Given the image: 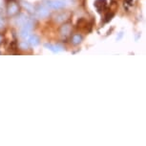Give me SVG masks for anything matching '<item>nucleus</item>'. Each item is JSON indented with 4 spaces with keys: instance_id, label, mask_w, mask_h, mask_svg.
Wrapping results in <instances>:
<instances>
[{
    "instance_id": "nucleus-1",
    "label": "nucleus",
    "mask_w": 146,
    "mask_h": 146,
    "mask_svg": "<svg viewBox=\"0 0 146 146\" xmlns=\"http://www.w3.org/2000/svg\"><path fill=\"white\" fill-rule=\"evenodd\" d=\"M33 27H34V23L31 20L26 21L25 23L22 25L21 31H20V35L22 37H28L29 35L31 34Z\"/></svg>"
},
{
    "instance_id": "nucleus-2",
    "label": "nucleus",
    "mask_w": 146,
    "mask_h": 146,
    "mask_svg": "<svg viewBox=\"0 0 146 146\" xmlns=\"http://www.w3.org/2000/svg\"><path fill=\"white\" fill-rule=\"evenodd\" d=\"M46 5L50 8V9L60 10L65 7L66 3H65L64 0H48Z\"/></svg>"
},
{
    "instance_id": "nucleus-3",
    "label": "nucleus",
    "mask_w": 146,
    "mask_h": 146,
    "mask_svg": "<svg viewBox=\"0 0 146 146\" xmlns=\"http://www.w3.org/2000/svg\"><path fill=\"white\" fill-rule=\"evenodd\" d=\"M19 12V6L15 2H11L7 7V13L10 16H15Z\"/></svg>"
},
{
    "instance_id": "nucleus-4",
    "label": "nucleus",
    "mask_w": 146,
    "mask_h": 146,
    "mask_svg": "<svg viewBox=\"0 0 146 146\" xmlns=\"http://www.w3.org/2000/svg\"><path fill=\"white\" fill-rule=\"evenodd\" d=\"M71 32H72V25L69 23L63 24L59 29V34L61 35L62 36H68V35L71 34Z\"/></svg>"
},
{
    "instance_id": "nucleus-5",
    "label": "nucleus",
    "mask_w": 146,
    "mask_h": 146,
    "mask_svg": "<svg viewBox=\"0 0 146 146\" xmlns=\"http://www.w3.org/2000/svg\"><path fill=\"white\" fill-rule=\"evenodd\" d=\"M95 7L98 12H102L106 9L107 7V0H96L95 2Z\"/></svg>"
},
{
    "instance_id": "nucleus-6",
    "label": "nucleus",
    "mask_w": 146,
    "mask_h": 146,
    "mask_svg": "<svg viewBox=\"0 0 146 146\" xmlns=\"http://www.w3.org/2000/svg\"><path fill=\"white\" fill-rule=\"evenodd\" d=\"M37 15L41 18H45L49 15V10L44 6H39L36 9Z\"/></svg>"
},
{
    "instance_id": "nucleus-7",
    "label": "nucleus",
    "mask_w": 146,
    "mask_h": 146,
    "mask_svg": "<svg viewBox=\"0 0 146 146\" xmlns=\"http://www.w3.org/2000/svg\"><path fill=\"white\" fill-rule=\"evenodd\" d=\"M40 42V38L37 36L36 35H31V36L29 37V39H28V43L30 44V45H32V46H36L38 45Z\"/></svg>"
},
{
    "instance_id": "nucleus-8",
    "label": "nucleus",
    "mask_w": 146,
    "mask_h": 146,
    "mask_svg": "<svg viewBox=\"0 0 146 146\" xmlns=\"http://www.w3.org/2000/svg\"><path fill=\"white\" fill-rule=\"evenodd\" d=\"M69 15H70L68 13H60L56 15V20L57 22H64L69 18Z\"/></svg>"
},
{
    "instance_id": "nucleus-9",
    "label": "nucleus",
    "mask_w": 146,
    "mask_h": 146,
    "mask_svg": "<svg viewBox=\"0 0 146 146\" xmlns=\"http://www.w3.org/2000/svg\"><path fill=\"white\" fill-rule=\"evenodd\" d=\"M82 35H79V34H76V35H74L73 37H72V43L75 44V45H78L82 41Z\"/></svg>"
},
{
    "instance_id": "nucleus-10",
    "label": "nucleus",
    "mask_w": 146,
    "mask_h": 146,
    "mask_svg": "<svg viewBox=\"0 0 146 146\" xmlns=\"http://www.w3.org/2000/svg\"><path fill=\"white\" fill-rule=\"evenodd\" d=\"M45 46L53 52H58V51L62 50V47L59 46V45H51V44H46Z\"/></svg>"
},
{
    "instance_id": "nucleus-11",
    "label": "nucleus",
    "mask_w": 146,
    "mask_h": 146,
    "mask_svg": "<svg viewBox=\"0 0 146 146\" xmlns=\"http://www.w3.org/2000/svg\"><path fill=\"white\" fill-rule=\"evenodd\" d=\"M87 21H86V19H84V18H80V19H78V23H76V26H78V28L79 29H83L84 27H86L87 26Z\"/></svg>"
},
{
    "instance_id": "nucleus-12",
    "label": "nucleus",
    "mask_w": 146,
    "mask_h": 146,
    "mask_svg": "<svg viewBox=\"0 0 146 146\" xmlns=\"http://www.w3.org/2000/svg\"><path fill=\"white\" fill-rule=\"evenodd\" d=\"M113 15H113V13H111V15H110V13H108V15H107L106 16H105V21L107 22V21H109V20H111V18H112V16Z\"/></svg>"
},
{
    "instance_id": "nucleus-13",
    "label": "nucleus",
    "mask_w": 146,
    "mask_h": 146,
    "mask_svg": "<svg viewBox=\"0 0 146 146\" xmlns=\"http://www.w3.org/2000/svg\"><path fill=\"white\" fill-rule=\"evenodd\" d=\"M3 25H4V23H3V21L1 20V19H0V29L2 28V27H3Z\"/></svg>"
},
{
    "instance_id": "nucleus-14",
    "label": "nucleus",
    "mask_w": 146,
    "mask_h": 146,
    "mask_svg": "<svg viewBox=\"0 0 146 146\" xmlns=\"http://www.w3.org/2000/svg\"><path fill=\"white\" fill-rule=\"evenodd\" d=\"M1 40H2V36L0 35V42H1Z\"/></svg>"
}]
</instances>
